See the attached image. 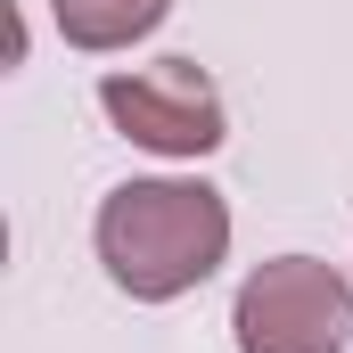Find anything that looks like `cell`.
Returning a JSON list of instances; mask_svg holds the SVG:
<instances>
[{"label": "cell", "instance_id": "cell-1", "mask_svg": "<svg viewBox=\"0 0 353 353\" xmlns=\"http://www.w3.org/2000/svg\"><path fill=\"white\" fill-rule=\"evenodd\" d=\"M230 255V205L205 181H123L99 205V263L123 296L173 304Z\"/></svg>", "mask_w": 353, "mask_h": 353}, {"label": "cell", "instance_id": "cell-2", "mask_svg": "<svg viewBox=\"0 0 353 353\" xmlns=\"http://www.w3.org/2000/svg\"><path fill=\"white\" fill-rule=\"evenodd\" d=\"M239 353H345L353 345V288L312 255H279L239 288Z\"/></svg>", "mask_w": 353, "mask_h": 353}, {"label": "cell", "instance_id": "cell-3", "mask_svg": "<svg viewBox=\"0 0 353 353\" xmlns=\"http://www.w3.org/2000/svg\"><path fill=\"white\" fill-rule=\"evenodd\" d=\"M99 107L123 140L157 148V157H205L222 148V90L197 58H157L140 74H107Z\"/></svg>", "mask_w": 353, "mask_h": 353}, {"label": "cell", "instance_id": "cell-4", "mask_svg": "<svg viewBox=\"0 0 353 353\" xmlns=\"http://www.w3.org/2000/svg\"><path fill=\"white\" fill-rule=\"evenodd\" d=\"M165 8H173V0H50L58 33H66L74 50H132L140 33L165 25Z\"/></svg>", "mask_w": 353, "mask_h": 353}]
</instances>
